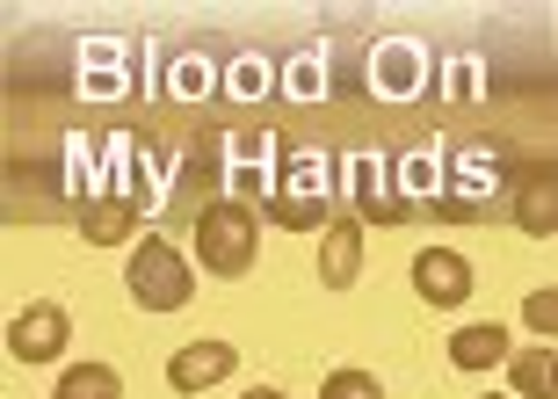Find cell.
<instances>
[{"label": "cell", "instance_id": "7a4b0ae2", "mask_svg": "<svg viewBox=\"0 0 558 399\" xmlns=\"http://www.w3.org/2000/svg\"><path fill=\"white\" fill-rule=\"evenodd\" d=\"M500 190H508V153H500L494 138H464V146L442 160V196H435L428 210L450 218V226H472Z\"/></svg>", "mask_w": 558, "mask_h": 399}, {"label": "cell", "instance_id": "484cf974", "mask_svg": "<svg viewBox=\"0 0 558 399\" xmlns=\"http://www.w3.org/2000/svg\"><path fill=\"white\" fill-rule=\"evenodd\" d=\"M522 319H530L537 335H551V327H558V298H551V291H537L530 305H522Z\"/></svg>", "mask_w": 558, "mask_h": 399}, {"label": "cell", "instance_id": "5bb4252c", "mask_svg": "<svg viewBox=\"0 0 558 399\" xmlns=\"http://www.w3.org/2000/svg\"><path fill=\"white\" fill-rule=\"evenodd\" d=\"M167 196H174V153H167V146H153V138H145V146H138V160H131L124 204L138 210V218H153V210H160Z\"/></svg>", "mask_w": 558, "mask_h": 399}, {"label": "cell", "instance_id": "7402d4cb", "mask_svg": "<svg viewBox=\"0 0 558 399\" xmlns=\"http://www.w3.org/2000/svg\"><path fill=\"white\" fill-rule=\"evenodd\" d=\"M508 371H515V399H551L558 392V356L551 349H522V356H508Z\"/></svg>", "mask_w": 558, "mask_h": 399}, {"label": "cell", "instance_id": "7c38bea8", "mask_svg": "<svg viewBox=\"0 0 558 399\" xmlns=\"http://www.w3.org/2000/svg\"><path fill=\"white\" fill-rule=\"evenodd\" d=\"M442 160H450V146L442 138H414L407 153H392V182L407 204H435L442 196Z\"/></svg>", "mask_w": 558, "mask_h": 399}, {"label": "cell", "instance_id": "cb8c5ba5", "mask_svg": "<svg viewBox=\"0 0 558 399\" xmlns=\"http://www.w3.org/2000/svg\"><path fill=\"white\" fill-rule=\"evenodd\" d=\"M515 218H522V232H551V174H530V190H522V204H515Z\"/></svg>", "mask_w": 558, "mask_h": 399}, {"label": "cell", "instance_id": "ffe728a7", "mask_svg": "<svg viewBox=\"0 0 558 399\" xmlns=\"http://www.w3.org/2000/svg\"><path fill=\"white\" fill-rule=\"evenodd\" d=\"M442 102L450 109L486 102V59L478 51H450V65H442Z\"/></svg>", "mask_w": 558, "mask_h": 399}, {"label": "cell", "instance_id": "44dd1931", "mask_svg": "<svg viewBox=\"0 0 558 399\" xmlns=\"http://www.w3.org/2000/svg\"><path fill=\"white\" fill-rule=\"evenodd\" d=\"M226 95L232 102H262V95H276V65L262 59V51H240V59L226 65Z\"/></svg>", "mask_w": 558, "mask_h": 399}, {"label": "cell", "instance_id": "52a82bcc", "mask_svg": "<svg viewBox=\"0 0 558 399\" xmlns=\"http://www.w3.org/2000/svg\"><path fill=\"white\" fill-rule=\"evenodd\" d=\"M131 65H138V44H124V37H81L73 44V81H81L87 102H124L131 81H138Z\"/></svg>", "mask_w": 558, "mask_h": 399}, {"label": "cell", "instance_id": "603a6c76", "mask_svg": "<svg viewBox=\"0 0 558 399\" xmlns=\"http://www.w3.org/2000/svg\"><path fill=\"white\" fill-rule=\"evenodd\" d=\"M51 399H124V378H117L109 363H73Z\"/></svg>", "mask_w": 558, "mask_h": 399}, {"label": "cell", "instance_id": "2e32d148", "mask_svg": "<svg viewBox=\"0 0 558 399\" xmlns=\"http://www.w3.org/2000/svg\"><path fill=\"white\" fill-rule=\"evenodd\" d=\"M160 87L174 95V102H210L218 87H226V65L210 59V51H174L160 73Z\"/></svg>", "mask_w": 558, "mask_h": 399}, {"label": "cell", "instance_id": "ac0fdd59", "mask_svg": "<svg viewBox=\"0 0 558 399\" xmlns=\"http://www.w3.org/2000/svg\"><path fill=\"white\" fill-rule=\"evenodd\" d=\"M450 363L457 371H494V363H508V327H494V319L464 327V335L450 341Z\"/></svg>", "mask_w": 558, "mask_h": 399}, {"label": "cell", "instance_id": "83f0119b", "mask_svg": "<svg viewBox=\"0 0 558 399\" xmlns=\"http://www.w3.org/2000/svg\"><path fill=\"white\" fill-rule=\"evenodd\" d=\"M486 399H508V392H486Z\"/></svg>", "mask_w": 558, "mask_h": 399}, {"label": "cell", "instance_id": "5b68a950", "mask_svg": "<svg viewBox=\"0 0 558 399\" xmlns=\"http://www.w3.org/2000/svg\"><path fill=\"white\" fill-rule=\"evenodd\" d=\"M341 196H349L355 210H363V226H407V196H399V182H392V153L385 146H363L349 153V168H341Z\"/></svg>", "mask_w": 558, "mask_h": 399}, {"label": "cell", "instance_id": "8fae6325", "mask_svg": "<svg viewBox=\"0 0 558 399\" xmlns=\"http://www.w3.org/2000/svg\"><path fill=\"white\" fill-rule=\"evenodd\" d=\"M414 291L428 298V305H464V298H472V262L457 247H421L414 254Z\"/></svg>", "mask_w": 558, "mask_h": 399}, {"label": "cell", "instance_id": "e0dca14e", "mask_svg": "<svg viewBox=\"0 0 558 399\" xmlns=\"http://www.w3.org/2000/svg\"><path fill=\"white\" fill-rule=\"evenodd\" d=\"M355 276H363V226H327V240H319V283L349 291Z\"/></svg>", "mask_w": 558, "mask_h": 399}, {"label": "cell", "instance_id": "4fadbf2b", "mask_svg": "<svg viewBox=\"0 0 558 399\" xmlns=\"http://www.w3.org/2000/svg\"><path fill=\"white\" fill-rule=\"evenodd\" d=\"M59 190L73 196V204H95L102 196V131H65V146H59Z\"/></svg>", "mask_w": 558, "mask_h": 399}, {"label": "cell", "instance_id": "30bf717a", "mask_svg": "<svg viewBox=\"0 0 558 399\" xmlns=\"http://www.w3.org/2000/svg\"><path fill=\"white\" fill-rule=\"evenodd\" d=\"M65 341H73V313L65 305H29V313H15V327H8V349H15L22 363H51L65 356Z\"/></svg>", "mask_w": 558, "mask_h": 399}, {"label": "cell", "instance_id": "6da1fadb", "mask_svg": "<svg viewBox=\"0 0 558 399\" xmlns=\"http://www.w3.org/2000/svg\"><path fill=\"white\" fill-rule=\"evenodd\" d=\"M333 196H341V168L319 138H290L283 146V168H276V190H269V218L283 232H305V226H327Z\"/></svg>", "mask_w": 558, "mask_h": 399}, {"label": "cell", "instance_id": "d4e9b609", "mask_svg": "<svg viewBox=\"0 0 558 399\" xmlns=\"http://www.w3.org/2000/svg\"><path fill=\"white\" fill-rule=\"evenodd\" d=\"M319 399H385V385H377L371 371H355V363H349V371H333V378L319 385Z\"/></svg>", "mask_w": 558, "mask_h": 399}, {"label": "cell", "instance_id": "3957f363", "mask_svg": "<svg viewBox=\"0 0 558 399\" xmlns=\"http://www.w3.org/2000/svg\"><path fill=\"white\" fill-rule=\"evenodd\" d=\"M254 247H262L254 204H240V196L204 204V218H196V262H204L210 276H247L254 269Z\"/></svg>", "mask_w": 558, "mask_h": 399}, {"label": "cell", "instance_id": "ba28073f", "mask_svg": "<svg viewBox=\"0 0 558 399\" xmlns=\"http://www.w3.org/2000/svg\"><path fill=\"white\" fill-rule=\"evenodd\" d=\"M363 81H371L377 102H414L428 87V44L414 37H377L371 59H363Z\"/></svg>", "mask_w": 558, "mask_h": 399}, {"label": "cell", "instance_id": "9a60e30c", "mask_svg": "<svg viewBox=\"0 0 558 399\" xmlns=\"http://www.w3.org/2000/svg\"><path fill=\"white\" fill-rule=\"evenodd\" d=\"M276 87H283L290 102H327L333 95V44H305V51H290L283 73H276Z\"/></svg>", "mask_w": 558, "mask_h": 399}, {"label": "cell", "instance_id": "4316f807", "mask_svg": "<svg viewBox=\"0 0 558 399\" xmlns=\"http://www.w3.org/2000/svg\"><path fill=\"white\" fill-rule=\"evenodd\" d=\"M247 399H283V392H276V385H254V392Z\"/></svg>", "mask_w": 558, "mask_h": 399}, {"label": "cell", "instance_id": "d6986e66", "mask_svg": "<svg viewBox=\"0 0 558 399\" xmlns=\"http://www.w3.org/2000/svg\"><path fill=\"white\" fill-rule=\"evenodd\" d=\"M138 226H145V218L124 204V196H95V204L81 210V232L95 240V247H117V240H131Z\"/></svg>", "mask_w": 558, "mask_h": 399}, {"label": "cell", "instance_id": "277c9868", "mask_svg": "<svg viewBox=\"0 0 558 399\" xmlns=\"http://www.w3.org/2000/svg\"><path fill=\"white\" fill-rule=\"evenodd\" d=\"M276 168H283V138H276L269 124L232 131L226 146H218V174H226V196H240V204H269Z\"/></svg>", "mask_w": 558, "mask_h": 399}, {"label": "cell", "instance_id": "9c48e42d", "mask_svg": "<svg viewBox=\"0 0 558 399\" xmlns=\"http://www.w3.org/2000/svg\"><path fill=\"white\" fill-rule=\"evenodd\" d=\"M232 363H240V349H232V341H218V335L182 341V349L167 356V385H174V392H210V385L232 378Z\"/></svg>", "mask_w": 558, "mask_h": 399}, {"label": "cell", "instance_id": "8992f818", "mask_svg": "<svg viewBox=\"0 0 558 399\" xmlns=\"http://www.w3.org/2000/svg\"><path fill=\"white\" fill-rule=\"evenodd\" d=\"M131 298H138L145 313H174V305H189V254L174 247V240H138V254H131Z\"/></svg>", "mask_w": 558, "mask_h": 399}]
</instances>
